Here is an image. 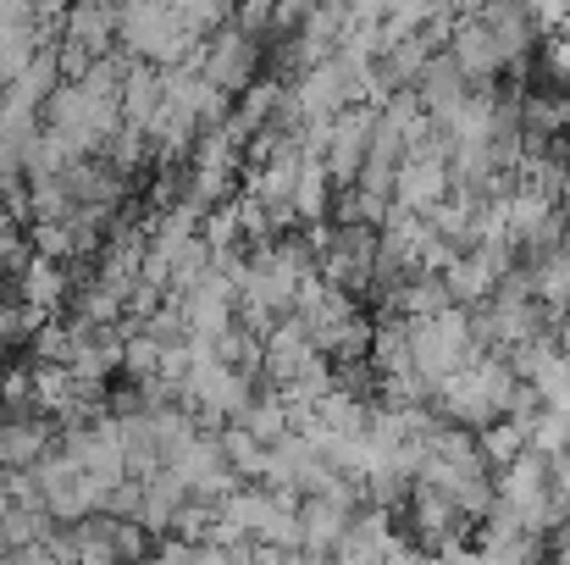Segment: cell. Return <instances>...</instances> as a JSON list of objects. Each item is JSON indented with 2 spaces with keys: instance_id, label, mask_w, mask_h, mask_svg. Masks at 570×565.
Returning <instances> with one entry per match:
<instances>
[{
  "instance_id": "6da1fadb",
  "label": "cell",
  "mask_w": 570,
  "mask_h": 565,
  "mask_svg": "<svg viewBox=\"0 0 570 565\" xmlns=\"http://www.w3.org/2000/svg\"><path fill=\"white\" fill-rule=\"evenodd\" d=\"M255 61H261V45H255L249 33L227 28V33H210V50H205V72H199V78L216 84L222 95H238V89H249Z\"/></svg>"
},
{
  "instance_id": "7a4b0ae2",
  "label": "cell",
  "mask_w": 570,
  "mask_h": 565,
  "mask_svg": "<svg viewBox=\"0 0 570 565\" xmlns=\"http://www.w3.org/2000/svg\"><path fill=\"white\" fill-rule=\"evenodd\" d=\"M355 522V499H299V555L333 561Z\"/></svg>"
},
{
  "instance_id": "3957f363",
  "label": "cell",
  "mask_w": 570,
  "mask_h": 565,
  "mask_svg": "<svg viewBox=\"0 0 570 565\" xmlns=\"http://www.w3.org/2000/svg\"><path fill=\"white\" fill-rule=\"evenodd\" d=\"M111 39H117V6H72L56 45L100 61V56H111Z\"/></svg>"
},
{
  "instance_id": "277c9868",
  "label": "cell",
  "mask_w": 570,
  "mask_h": 565,
  "mask_svg": "<svg viewBox=\"0 0 570 565\" xmlns=\"http://www.w3.org/2000/svg\"><path fill=\"white\" fill-rule=\"evenodd\" d=\"M184 505H189V488H184V483L161 466V471L145 483V499H139V527L161 538V533H173V522H178V510H184Z\"/></svg>"
},
{
  "instance_id": "5b68a950",
  "label": "cell",
  "mask_w": 570,
  "mask_h": 565,
  "mask_svg": "<svg viewBox=\"0 0 570 565\" xmlns=\"http://www.w3.org/2000/svg\"><path fill=\"white\" fill-rule=\"evenodd\" d=\"M61 294H67V272L56 266V261H28L22 266V305L28 311H39V316H50L56 305H61Z\"/></svg>"
},
{
  "instance_id": "8992f818",
  "label": "cell",
  "mask_w": 570,
  "mask_h": 565,
  "mask_svg": "<svg viewBox=\"0 0 570 565\" xmlns=\"http://www.w3.org/2000/svg\"><path fill=\"white\" fill-rule=\"evenodd\" d=\"M443 289H449V300H454V311H460V305H482V300L493 294V277H488V266H482L476 255H460V261L443 272Z\"/></svg>"
},
{
  "instance_id": "52a82bcc",
  "label": "cell",
  "mask_w": 570,
  "mask_h": 565,
  "mask_svg": "<svg viewBox=\"0 0 570 565\" xmlns=\"http://www.w3.org/2000/svg\"><path fill=\"white\" fill-rule=\"evenodd\" d=\"M238 427H244L255 444H266V449H272L277 438H288V405H283L277 393H272V399H255V405L244 410V421H238Z\"/></svg>"
},
{
  "instance_id": "ba28073f",
  "label": "cell",
  "mask_w": 570,
  "mask_h": 565,
  "mask_svg": "<svg viewBox=\"0 0 570 565\" xmlns=\"http://www.w3.org/2000/svg\"><path fill=\"white\" fill-rule=\"evenodd\" d=\"M521 455H527V427H515V421L482 427V466H515Z\"/></svg>"
},
{
  "instance_id": "9c48e42d",
  "label": "cell",
  "mask_w": 570,
  "mask_h": 565,
  "mask_svg": "<svg viewBox=\"0 0 570 565\" xmlns=\"http://www.w3.org/2000/svg\"><path fill=\"white\" fill-rule=\"evenodd\" d=\"M122 372H128V377H139V382L161 377V344H156V339H145V333L122 339Z\"/></svg>"
},
{
  "instance_id": "30bf717a",
  "label": "cell",
  "mask_w": 570,
  "mask_h": 565,
  "mask_svg": "<svg viewBox=\"0 0 570 565\" xmlns=\"http://www.w3.org/2000/svg\"><path fill=\"white\" fill-rule=\"evenodd\" d=\"M0 565H61V561H56L45 544H33V549H6V561Z\"/></svg>"
},
{
  "instance_id": "8fae6325",
  "label": "cell",
  "mask_w": 570,
  "mask_h": 565,
  "mask_svg": "<svg viewBox=\"0 0 570 565\" xmlns=\"http://www.w3.org/2000/svg\"><path fill=\"white\" fill-rule=\"evenodd\" d=\"M0 561H6V544H0Z\"/></svg>"
},
{
  "instance_id": "7c38bea8",
  "label": "cell",
  "mask_w": 570,
  "mask_h": 565,
  "mask_svg": "<svg viewBox=\"0 0 570 565\" xmlns=\"http://www.w3.org/2000/svg\"><path fill=\"white\" fill-rule=\"evenodd\" d=\"M145 565H150V561H145Z\"/></svg>"
}]
</instances>
